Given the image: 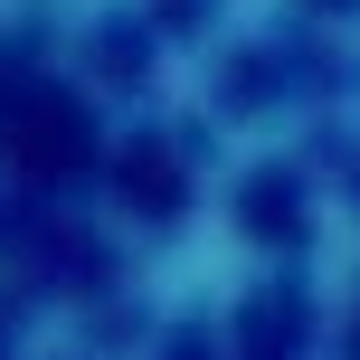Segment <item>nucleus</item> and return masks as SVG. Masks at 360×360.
<instances>
[{
  "instance_id": "f257e3e1",
  "label": "nucleus",
  "mask_w": 360,
  "mask_h": 360,
  "mask_svg": "<svg viewBox=\"0 0 360 360\" xmlns=\"http://www.w3.org/2000/svg\"><path fill=\"white\" fill-rule=\"evenodd\" d=\"M351 360H360V342H351Z\"/></svg>"
}]
</instances>
